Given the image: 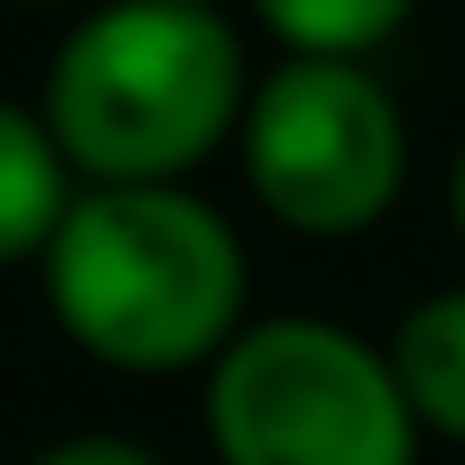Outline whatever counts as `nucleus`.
Masks as SVG:
<instances>
[{
    "label": "nucleus",
    "mask_w": 465,
    "mask_h": 465,
    "mask_svg": "<svg viewBox=\"0 0 465 465\" xmlns=\"http://www.w3.org/2000/svg\"><path fill=\"white\" fill-rule=\"evenodd\" d=\"M242 44L199 0H104L44 78V130L95 190H173L242 130Z\"/></svg>",
    "instance_id": "f257e3e1"
},
{
    "label": "nucleus",
    "mask_w": 465,
    "mask_h": 465,
    "mask_svg": "<svg viewBox=\"0 0 465 465\" xmlns=\"http://www.w3.org/2000/svg\"><path fill=\"white\" fill-rule=\"evenodd\" d=\"M52 319L113 371H190L242 336L250 267L190 190H78L44 250Z\"/></svg>",
    "instance_id": "f03ea898"
},
{
    "label": "nucleus",
    "mask_w": 465,
    "mask_h": 465,
    "mask_svg": "<svg viewBox=\"0 0 465 465\" xmlns=\"http://www.w3.org/2000/svg\"><path fill=\"white\" fill-rule=\"evenodd\" d=\"M224 465H414V405L380 345L328 319H259L207 362Z\"/></svg>",
    "instance_id": "7ed1b4c3"
},
{
    "label": "nucleus",
    "mask_w": 465,
    "mask_h": 465,
    "mask_svg": "<svg viewBox=\"0 0 465 465\" xmlns=\"http://www.w3.org/2000/svg\"><path fill=\"white\" fill-rule=\"evenodd\" d=\"M242 164L276 224L336 242L397 207L405 121L362 61H284L242 104Z\"/></svg>",
    "instance_id": "20e7f679"
},
{
    "label": "nucleus",
    "mask_w": 465,
    "mask_h": 465,
    "mask_svg": "<svg viewBox=\"0 0 465 465\" xmlns=\"http://www.w3.org/2000/svg\"><path fill=\"white\" fill-rule=\"evenodd\" d=\"M69 155L52 147L44 113L0 95V267L9 259H44L52 232L69 216Z\"/></svg>",
    "instance_id": "39448f33"
},
{
    "label": "nucleus",
    "mask_w": 465,
    "mask_h": 465,
    "mask_svg": "<svg viewBox=\"0 0 465 465\" xmlns=\"http://www.w3.org/2000/svg\"><path fill=\"white\" fill-rule=\"evenodd\" d=\"M388 371H397V388H405L422 431H440V440L465 449V284L414 302V311L397 319Z\"/></svg>",
    "instance_id": "423d86ee"
},
{
    "label": "nucleus",
    "mask_w": 465,
    "mask_h": 465,
    "mask_svg": "<svg viewBox=\"0 0 465 465\" xmlns=\"http://www.w3.org/2000/svg\"><path fill=\"white\" fill-rule=\"evenodd\" d=\"M259 17L293 44V61H362L414 17V0H259Z\"/></svg>",
    "instance_id": "0eeeda50"
},
{
    "label": "nucleus",
    "mask_w": 465,
    "mask_h": 465,
    "mask_svg": "<svg viewBox=\"0 0 465 465\" xmlns=\"http://www.w3.org/2000/svg\"><path fill=\"white\" fill-rule=\"evenodd\" d=\"M35 465H164V457L138 449V440H113V431H78V440H52Z\"/></svg>",
    "instance_id": "6e6552de"
},
{
    "label": "nucleus",
    "mask_w": 465,
    "mask_h": 465,
    "mask_svg": "<svg viewBox=\"0 0 465 465\" xmlns=\"http://www.w3.org/2000/svg\"><path fill=\"white\" fill-rule=\"evenodd\" d=\"M449 199H457V232H465V147H457V182H449Z\"/></svg>",
    "instance_id": "1a4fd4ad"
},
{
    "label": "nucleus",
    "mask_w": 465,
    "mask_h": 465,
    "mask_svg": "<svg viewBox=\"0 0 465 465\" xmlns=\"http://www.w3.org/2000/svg\"><path fill=\"white\" fill-rule=\"evenodd\" d=\"M26 9H52V0H26Z\"/></svg>",
    "instance_id": "9d476101"
},
{
    "label": "nucleus",
    "mask_w": 465,
    "mask_h": 465,
    "mask_svg": "<svg viewBox=\"0 0 465 465\" xmlns=\"http://www.w3.org/2000/svg\"><path fill=\"white\" fill-rule=\"evenodd\" d=\"M199 9H216V0H199Z\"/></svg>",
    "instance_id": "9b49d317"
}]
</instances>
